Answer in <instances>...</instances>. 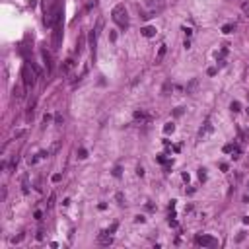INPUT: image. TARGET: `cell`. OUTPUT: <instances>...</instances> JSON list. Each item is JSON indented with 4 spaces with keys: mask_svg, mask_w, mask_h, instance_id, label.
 I'll list each match as a JSON object with an SVG mask.
<instances>
[{
    "mask_svg": "<svg viewBox=\"0 0 249 249\" xmlns=\"http://www.w3.org/2000/svg\"><path fill=\"white\" fill-rule=\"evenodd\" d=\"M199 177H201V181H204V179H206V173H204V169L199 171Z\"/></svg>",
    "mask_w": 249,
    "mask_h": 249,
    "instance_id": "cell-29",
    "label": "cell"
},
{
    "mask_svg": "<svg viewBox=\"0 0 249 249\" xmlns=\"http://www.w3.org/2000/svg\"><path fill=\"white\" fill-rule=\"evenodd\" d=\"M111 18L113 21L117 24L121 29H127V26H129V16H127V8H124V4H117V6L111 10Z\"/></svg>",
    "mask_w": 249,
    "mask_h": 249,
    "instance_id": "cell-1",
    "label": "cell"
},
{
    "mask_svg": "<svg viewBox=\"0 0 249 249\" xmlns=\"http://www.w3.org/2000/svg\"><path fill=\"white\" fill-rule=\"evenodd\" d=\"M74 64H76L74 59H66L64 62H62V66H60V72H62V74H70L74 70Z\"/></svg>",
    "mask_w": 249,
    "mask_h": 249,
    "instance_id": "cell-5",
    "label": "cell"
},
{
    "mask_svg": "<svg viewBox=\"0 0 249 249\" xmlns=\"http://www.w3.org/2000/svg\"><path fill=\"white\" fill-rule=\"evenodd\" d=\"M183 47H185V49H189V47H191V41H189V39H185V43H183Z\"/></svg>",
    "mask_w": 249,
    "mask_h": 249,
    "instance_id": "cell-34",
    "label": "cell"
},
{
    "mask_svg": "<svg viewBox=\"0 0 249 249\" xmlns=\"http://www.w3.org/2000/svg\"><path fill=\"white\" fill-rule=\"evenodd\" d=\"M117 228H119V224L115 222V224H111V228H107V230H105V232H107V234H113V232H115V230H117Z\"/></svg>",
    "mask_w": 249,
    "mask_h": 249,
    "instance_id": "cell-19",
    "label": "cell"
},
{
    "mask_svg": "<svg viewBox=\"0 0 249 249\" xmlns=\"http://www.w3.org/2000/svg\"><path fill=\"white\" fill-rule=\"evenodd\" d=\"M230 109H232L234 113L241 111V105H239V101H232V103H230Z\"/></svg>",
    "mask_w": 249,
    "mask_h": 249,
    "instance_id": "cell-14",
    "label": "cell"
},
{
    "mask_svg": "<svg viewBox=\"0 0 249 249\" xmlns=\"http://www.w3.org/2000/svg\"><path fill=\"white\" fill-rule=\"evenodd\" d=\"M78 158H80V160L88 158V152H86V148H80V150H78Z\"/></svg>",
    "mask_w": 249,
    "mask_h": 249,
    "instance_id": "cell-17",
    "label": "cell"
},
{
    "mask_svg": "<svg viewBox=\"0 0 249 249\" xmlns=\"http://www.w3.org/2000/svg\"><path fill=\"white\" fill-rule=\"evenodd\" d=\"M134 222H136V224H144L146 218H144V216H134Z\"/></svg>",
    "mask_w": 249,
    "mask_h": 249,
    "instance_id": "cell-23",
    "label": "cell"
},
{
    "mask_svg": "<svg viewBox=\"0 0 249 249\" xmlns=\"http://www.w3.org/2000/svg\"><path fill=\"white\" fill-rule=\"evenodd\" d=\"M220 169H222V171H228V164H220Z\"/></svg>",
    "mask_w": 249,
    "mask_h": 249,
    "instance_id": "cell-35",
    "label": "cell"
},
{
    "mask_svg": "<svg viewBox=\"0 0 249 249\" xmlns=\"http://www.w3.org/2000/svg\"><path fill=\"white\" fill-rule=\"evenodd\" d=\"M60 39H62V26H55V31H53V49H59Z\"/></svg>",
    "mask_w": 249,
    "mask_h": 249,
    "instance_id": "cell-4",
    "label": "cell"
},
{
    "mask_svg": "<svg viewBox=\"0 0 249 249\" xmlns=\"http://www.w3.org/2000/svg\"><path fill=\"white\" fill-rule=\"evenodd\" d=\"M33 70V68H31ZM31 70H29V66H24V70H21V76H24V84H26V88H33V84H35V76L37 74H33Z\"/></svg>",
    "mask_w": 249,
    "mask_h": 249,
    "instance_id": "cell-3",
    "label": "cell"
},
{
    "mask_svg": "<svg viewBox=\"0 0 249 249\" xmlns=\"http://www.w3.org/2000/svg\"><path fill=\"white\" fill-rule=\"evenodd\" d=\"M173 131H175V124H173V123H165V127H164L165 134H169V132H173Z\"/></svg>",
    "mask_w": 249,
    "mask_h": 249,
    "instance_id": "cell-15",
    "label": "cell"
},
{
    "mask_svg": "<svg viewBox=\"0 0 249 249\" xmlns=\"http://www.w3.org/2000/svg\"><path fill=\"white\" fill-rule=\"evenodd\" d=\"M183 31H185V35H187V37H191V35H193V29H191V27H183Z\"/></svg>",
    "mask_w": 249,
    "mask_h": 249,
    "instance_id": "cell-26",
    "label": "cell"
},
{
    "mask_svg": "<svg viewBox=\"0 0 249 249\" xmlns=\"http://www.w3.org/2000/svg\"><path fill=\"white\" fill-rule=\"evenodd\" d=\"M158 162H160V164H165V158L160 154V156H158Z\"/></svg>",
    "mask_w": 249,
    "mask_h": 249,
    "instance_id": "cell-33",
    "label": "cell"
},
{
    "mask_svg": "<svg viewBox=\"0 0 249 249\" xmlns=\"http://www.w3.org/2000/svg\"><path fill=\"white\" fill-rule=\"evenodd\" d=\"M195 243L201 245V247H216L218 239H214L212 236H197L195 237Z\"/></svg>",
    "mask_w": 249,
    "mask_h": 249,
    "instance_id": "cell-2",
    "label": "cell"
},
{
    "mask_svg": "<svg viewBox=\"0 0 249 249\" xmlns=\"http://www.w3.org/2000/svg\"><path fill=\"white\" fill-rule=\"evenodd\" d=\"M41 57H43V60H45V68L49 70V72H51V68H53V62H51V55H49L47 51H43V53H41Z\"/></svg>",
    "mask_w": 249,
    "mask_h": 249,
    "instance_id": "cell-12",
    "label": "cell"
},
{
    "mask_svg": "<svg viewBox=\"0 0 249 249\" xmlns=\"http://www.w3.org/2000/svg\"><path fill=\"white\" fill-rule=\"evenodd\" d=\"M113 175H115V177L121 175V167H115V169H113Z\"/></svg>",
    "mask_w": 249,
    "mask_h": 249,
    "instance_id": "cell-31",
    "label": "cell"
},
{
    "mask_svg": "<svg viewBox=\"0 0 249 249\" xmlns=\"http://www.w3.org/2000/svg\"><path fill=\"white\" fill-rule=\"evenodd\" d=\"M132 117H134V121H140V123H148V121H150V115H146L142 109H136Z\"/></svg>",
    "mask_w": 249,
    "mask_h": 249,
    "instance_id": "cell-7",
    "label": "cell"
},
{
    "mask_svg": "<svg viewBox=\"0 0 249 249\" xmlns=\"http://www.w3.org/2000/svg\"><path fill=\"white\" fill-rule=\"evenodd\" d=\"M90 45H92V49L95 47V31H90Z\"/></svg>",
    "mask_w": 249,
    "mask_h": 249,
    "instance_id": "cell-16",
    "label": "cell"
},
{
    "mask_svg": "<svg viewBox=\"0 0 249 249\" xmlns=\"http://www.w3.org/2000/svg\"><path fill=\"white\" fill-rule=\"evenodd\" d=\"M21 239H24V234H20L18 237H14V239H12V243H20Z\"/></svg>",
    "mask_w": 249,
    "mask_h": 249,
    "instance_id": "cell-28",
    "label": "cell"
},
{
    "mask_svg": "<svg viewBox=\"0 0 249 249\" xmlns=\"http://www.w3.org/2000/svg\"><path fill=\"white\" fill-rule=\"evenodd\" d=\"M245 12H247V16H249V8H247V10H245Z\"/></svg>",
    "mask_w": 249,
    "mask_h": 249,
    "instance_id": "cell-36",
    "label": "cell"
},
{
    "mask_svg": "<svg viewBox=\"0 0 249 249\" xmlns=\"http://www.w3.org/2000/svg\"><path fill=\"white\" fill-rule=\"evenodd\" d=\"M136 175L138 177H144V167H142V165H138V167H136Z\"/></svg>",
    "mask_w": 249,
    "mask_h": 249,
    "instance_id": "cell-20",
    "label": "cell"
},
{
    "mask_svg": "<svg viewBox=\"0 0 249 249\" xmlns=\"http://www.w3.org/2000/svg\"><path fill=\"white\" fill-rule=\"evenodd\" d=\"M41 216H43V212H41V210H37V212H35V220H41Z\"/></svg>",
    "mask_w": 249,
    "mask_h": 249,
    "instance_id": "cell-32",
    "label": "cell"
},
{
    "mask_svg": "<svg viewBox=\"0 0 249 249\" xmlns=\"http://www.w3.org/2000/svg\"><path fill=\"white\" fill-rule=\"evenodd\" d=\"M53 204H55V195H51V197H49V203H47V206H49V208H51Z\"/></svg>",
    "mask_w": 249,
    "mask_h": 249,
    "instance_id": "cell-27",
    "label": "cell"
},
{
    "mask_svg": "<svg viewBox=\"0 0 249 249\" xmlns=\"http://www.w3.org/2000/svg\"><path fill=\"white\" fill-rule=\"evenodd\" d=\"M165 53H167V45H160V49H158V55H156V64H160V62L164 60Z\"/></svg>",
    "mask_w": 249,
    "mask_h": 249,
    "instance_id": "cell-9",
    "label": "cell"
},
{
    "mask_svg": "<svg viewBox=\"0 0 249 249\" xmlns=\"http://www.w3.org/2000/svg\"><path fill=\"white\" fill-rule=\"evenodd\" d=\"M234 29H236V26H234V24H226V26L222 27V33H226V35H228V33H232Z\"/></svg>",
    "mask_w": 249,
    "mask_h": 249,
    "instance_id": "cell-13",
    "label": "cell"
},
{
    "mask_svg": "<svg viewBox=\"0 0 249 249\" xmlns=\"http://www.w3.org/2000/svg\"><path fill=\"white\" fill-rule=\"evenodd\" d=\"M60 179H62V175H60V173H55V175H53V181H55V183H59Z\"/></svg>",
    "mask_w": 249,
    "mask_h": 249,
    "instance_id": "cell-25",
    "label": "cell"
},
{
    "mask_svg": "<svg viewBox=\"0 0 249 249\" xmlns=\"http://www.w3.org/2000/svg\"><path fill=\"white\" fill-rule=\"evenodd\" d=\"M208 132H212V124H210V121H206V123H204V127L201 129V132H199V138H204Z\"/></svg>",
    "mask_w": 249,
    "mask_h": 249,
    "instance_id": "cell-11",
    "label": "cell"
},
{
    "mask_svg": "<svg viewBox=\"0 0 249 249\" xmlns=\"http://www.w3.org/2000/svg\"><path fill=\"white\" fill-rule=\"evenodd\" d=\"M173 115H175V117H179V115H183V107H177L175 111H173Z\"/></svg>",
    "mask_w": 249,
    "mask_h": 249,
    "instance_id": "cell-24",
    "label": "cell"
},
{
    "mask_svg": "<svg viewBox=\"0 0 249 249\" xmlns=\"http://www.w3.org/2000/svg\"><path fill=\"white\" fill-rule=\"evenodd\" d=\"M59 148H60V142H55V144H53V150H51V152H57Z\"/></svg>",
    "mask_w": 249,
    "mask_h": 249,
    "instance_id": "cell-30",
    "label": "cell"
},
{
    "mask_svg": "<svg viewBox=\"0 0 249 249\" xmlns=\"http://www.w3.org/2000/svg\"><path fill=\"white\" fill-rule=\"evenodd\" d=\"M98 241L101 243V245H111L113 243V237H111V234H107V232H101L98 236Z\"/></svg>",
    "mask_w": 249,
    "mask_h": 249,
    "instance_id": "cell-6",
    "label": "cell"
},
{
    "mask_svg": "<svg viewBox=\"0 0 249 249\" xmlns=\"http://www.w3.org/2000/svg\"><path fill=\"white\" fill-rule=\"evenodd\" d=\"M197 88H199V78H193V80L189 82V84H187V88H185V92L189 93V95H193Z\"/></svg>",
    "mask_w": 249,
    "mask_h": 249,
    "instance_id": "cell-8",
    "label": "cell"
},
{
    "mask_svg": "<svg viewBox=\"0 0 249 249\" xmlns=\"http://www.w3.org/2000/svg\"><path fill=\"white\" fill-rule=\"evenodd\" d=\"M156 27H152V26H146V27H142V29H140V33H142V35H144V37H154V35H156Z\"/></svg>",
    "mask_w": 249,
    "mask_h": 249,
    "instance_id": "cell-10",
    "label": "cell"
},
{
    "mask_svg": "<svg viewBox=\"0 0 249 249\" xmlns=\"http://www.w3.org/2000/svg\"><path fill=\"white\" fill-rule=\"evenodd\" d=\"M55 123H57V124H62V115H60V113H57V115H55Z\"/></svg>",
    "mask_w": 249,
    "mask_h": 249,
    "instance_id": "cell-21",
    "label": "cell"
},
{
    "mask_svg": "<svg viewBox=\"0 0 249 249\" xmlns=\"http://www.w3.org/2000/svg\"><path fill=\"white\" fill-rule=\"evenodd\" d=\"M232 150H234V144H226L224 146V152H226V154H232Z\"/></svg>",
    "mask_w": 249,
    "mask_h": 249,
    "instance_id": "cell-22",
    "label": "cell"
},
{
    "mask_svg": "<svg viewBox=\"0 0 249 249\" xmlns=\"http://www.w3.org/2000/svg\"><path fill=\"white\" fill-rule=\"evenodd\" d=\"M14 95H16L18 99L24 98V93H21V88H14Z\"/></svg>",
    "mask_w": 249,
    "mask_h": 249,
    "instance_id": "cell-18",
    "label": "cell"
}]
</instances>
